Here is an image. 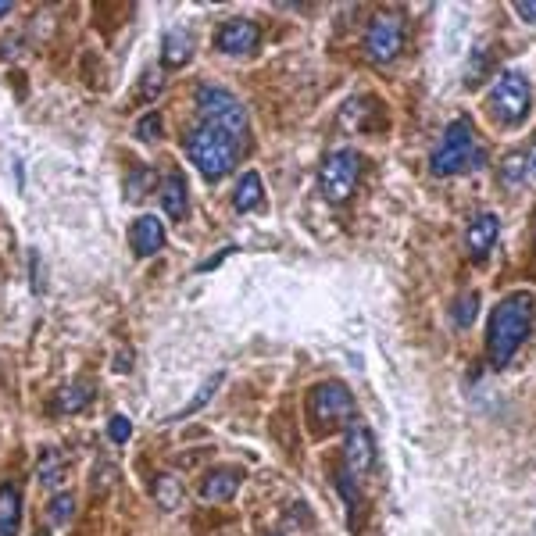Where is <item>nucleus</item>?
I'll return each instance as SVG.
<instances>
[{"instance_id": "f257e3e1", "label": "nucleus", "mask_w": 536, "mask_h": 536, "mask_svg": "<svg viewBox=\"0 0 536 536\" xmlns=\"http://www.w3.org/2000/svg\"><path fill=\"white\" fill-rule=\"evenodd\" d=\"M536 322V301L533 294H508L494 311H490V322H486V358L494 369L511 365V358L519 354V347L529 340Z\"/></svg>"}, {"instance_id": "f03ea898", "label": "nucleus", "mask_w": 536, "mask_h": 536, "mask_svg": "<svg viewBox=\"0 0 536 536\" xmlns=\"http://www.w3.org/2000/svg\"><path fill=\"white\" fill-rule=\"evenodd\" d=\"M243 151H247V143H240L233 133L211 126V122H201V126L190 129V136H186V158L193 161V168L208 183H218L222 176H229L240 165Z\"/></svg>"}, {"instance_id": "7ed1b4c3", "label": "nucleus", "mask_w": 536, "mask_h": 536, "mask_svg": "<svg viewBox=\"0 0 536 536\" xmlns=\"http://www.w3.org/2000/svg\"><path fill=\"white\" fill-rule=\"evenodd\" d=\"M483 165V147H476L469 118H454L451 126L444 129V140L436 143V151L429 154V172L440 179L461 176L469 168Z\"/></svg>"}, {"instance_id": "20e7f679", "label": "nucleus", "mask_w": 536, "mask_h": 536, "mask_svg": "<svg viewBox=\"0 0 536 536\" xmlns=\"http://www.w3.org/2000/svg\"><path fill=\"white\" fill-rule=\"evenodd\" d=\"M486 111L501 129H519L533 111V90L522 72H501L486 93Z\"/></svg>"}, {"instance_id": "39448f33", "label": "nucleus", "mask_w": 536, "mask_h": 536, "mask_svg": "<svg viewBox=\"0 0 536 536\" xmlns=\"http://www.w3.org/2000/svg\"><path fill=\"white\" fill-rule=\"evenodd\" d=\"M354 419V394L344 383H319L308 394V429L311 436H329Z\"/></svg>"}, {"instance_id": "423d86ee", "label": "nucleus", "mask_w": 536, "mask_h": 536, "mask_svg": "<svg viewBox=\"0 0 536 536\" xmlns=\"http://www.w3.org/2000/svg\"><path fill=\"white\" fill-rule=\"evenodd\" d=\"M197 108H201L204 122L226 129V133H233L240 143H247V136H251V118H247V108H243L229 90H222V86H201V90H197Z\"/></svg>"}, {"instance_id": "0eeeda50", "label": "nucleus", "mask_w": 536, "mask_h": 536, "mask_svg": "<svg viewBox=\"0 0 536 536\" xmlns=\"http://www.w3.org/2000/svg\"><path fill=\"white\" fill-rule=\"evenodd\" d=\"M358 176H361V158L354 151L326 154V161H322V172H319L322 197H326L329 204L351 201L354 186H358Z\"/></svg>"}, {"instance_id": "6e6552de", "label": "nucleus", "mask_w": 536, "mask_h": 536, "mask_svg": "<svg viewBox=\"0 0 536 536\" xmlns=\"http://www.w3.org/2000/svg\"><path fill=\"white\" fill-rule=\"evenodd\" d=\"M404 47V18L397 11H383L372 18L369 33H365V51L376 65H390Z\"/></svg>"}, {"instance_id": "1a4fd4ad", "label": "nucleus", "mask_w": 536, "mask_h": 536, "mask_svg": "<svg viewBox=\"0 0 536 536\" xmlns=\"http://www.w3.org/2000/svg\"><path fill=\"white\" fill-rule=\"evenodd\" d=\"M376 469V440L365 426H354L344 440V472L354 483H365Z\"/></svg>"}, {"instance_id": "9d476101", "label": "nucleus", "mask_w": 536, "mask_h": 536, "mask_svg": "<svg viewBox=\"0 0 536 536\" xmlns=\"http://www.w3.org/2000/svg\"><path fill=\"white\" fill-rule=\"evenodd\" d=\"M261 40V29L254 26L251 18H229L222 22L215 33V47L222 54H233V58H243V54H251Z\"/></svg>"}, {"instance_id": "9b49d317", "label": "nucleus", "mask_w": 536, "mask_h": 536, "mask_svg": "<svg viewBox=\"0 0 536 536\" xmlns=\"http://www.w3.org/2000/svg\"><path fill=\"white\" fill-rule=\"evenodd\" d=\"M129 243H133L136 258H154L165 247V222L154 215H140L129 226Z\"/></svg>"}, {"instance_id": "f8f14e48", "label": "nucleus", "mask_w": 536, "mask_h": 536, "mask_svg": "<svg viewBox=\"0 0 536 536\" xmlns=\"http://www.w3.org/2000/svg\"><path fill=\"white\" fill-rule=\"evenodd\" d=\"M497 233H501V222H497V215H490V211H483V215H476L472 218V226H469V251H472V258L483 265L486 261V254L494 251V243H497Z\"/></svg>"}, {"instance_id": "ddd939ff", "label": "nucleus", "mask_w": 536, "mask_h": 536, "mask_svg": "<svg viewBox=\"0 0 536 536\" xmlns=\"http://www.w3.org/2000/svg\"><path fill=\"white\" fill-rule=\"evenodd\" d=\"M161 208H165V215L172 218V222L186 218V211H190V193H186V179L179 168H168L165 172V183H161Z\"/></svg>"}, {"instance_id": "4468645a", "label": "nucleus", "mask_w": 536, "mask_h": 536, "mask_svg": "<svg viewBox=\"0 0 536 536\" xmlns=\"http://www.w3.org/2000/svg\"><path fill=\"white\" fill-rule=\"evenodd\" d=\"M240 483H243V476L236 469H215V472H208V476L201 479L197 494H201V501H211V504L233 501L236 490H240Z\"/></svg>"}, {"instance_id": "2eb2a0df", "label": "nucleus", "mask_w": 536, "mask_h": 536, "mask_svg": "<svg viewBox=\"0 0 536 536\" xmlns=\"http://www.w3.org/2000/svg\"><path fill=\"white\" fill-rule=\"evenodd\" d=\"M22 529V494L15 483L0 486V536H18Z\"/></svg>"}, {"instance_id": "dca6fc26", "label": "nucleus", "mask_w": 536, "mask_h": 536, "mask_svg": "<svg viewBox=\"0 0 536 536\" xmlns=\"http://www.w3.org/2000/svg\"><path fill=\"white\" fill-rule=\"evenodd\" d=\"M193 58V36L186 29H168L161 40V61L165 68H183Z\"/></svg>"}, {"instance_id": "f3484780", "label": "nucleus", "mask_w": 536, "mask_h": 536, "mask_svg": "<svg viewBox=\"0 0 536 536\" xmlns=\"http://www.w3.org/2000/svg\"><path fill=\"white\" fill-rule=\"evenodd\" d=\"M233 204L240 215L247 211H258L265 204V183H261L258 172H243L240 183H236V193H233Z\"/></svg>"}, {"instance_id": "a211bd4d", "label": "nucleus", "mask_w": 536, "mask_h": 536, "mask_svg": "<svg viewBox=\"0 0 536 536\" xmlns=\"http://www.w3.org/2000/svg\"><path fill=\"white\" fill-rule=\"evenodd\" d=\"M93 383H86V379H79V383H68L65 390H61L58 397H54V411L58 415H76V411H83L86 404L93 401Z\"/></svg>"}, {"instance_id": "6ab92c4d", "label": "nucleus", "mask_w": 536, "mask_h": 536, "mask_svg": "<svg viewBox=\"0 0 536 536\" xmlns=\"http://www.w3.org/2000/svg\"><path fill=\"white\" fill-rule=\"evenodd\" d=\"M183 479L172 476V472H161L158 479H154V501H158L161 511H176L179 504H183Z\"/></svg>"}, {"instance_id": "aec40b11", "label": "nucleus", "mask_w": 536, "mask_h": 536, "mask_svg": "<svg viewBox=\"0 0 536 536\" xmlns=\"http://www.w3.org/2000/svg\"><path fill=\"white\" fill-rule=\"evenodd\" d=\"M479 319V294L476 290H461L451 304V326L454 329H469Z\"/></svg>"}, {"instance_id": "412c9836", "label": "nucleus", "mask_w": 536, "mask_h": 536, "mask_svg": "<svg viewBox=\"0 0 536 536\" xmlns=\"http://www.w3.org/2000/svg\"><path fill=\"white\" fill-rule=\"evenodd\" d=\"M218 386H222V372H211V376L204 379L201 390H197V394L190 397V404H183V408H179L176 415H172V419H186V415H193V411H197V408H204V404H208L211 397H215Z\"/></svg>"}, {"instance_id": "4be33fe9", "label": "nucleus", "mask_w": 536, "mask_h": 536, "mask_svg": "<svg viewBox=\"0 0 536 536\" xmlns=\"http://www.w3.org/2000/svg\"><path fill=\"white\" fill-rule=\"evenodd\" d=\"M72 515H76V497L68 494V490H61V494H54L51 501H47V519H51V526H65Z\"/></svg>"}, {"instance_id": "5701e85b", "label": "nucleus", "mask_w": 536, "mask_h": 536, "mask_svg": "<svg viewBox=\"0 0 536 536\" xmlns=\"http://www.w3.org/2000/svg\"><path fill=\"white\" fill-rule=\"evenodd\" d=\"M65 476V461H61V454L47 451L40 461V483L43 486H58V479Z\"/></svg>"}, {"instance_id": "b1692460", "label": "nucleus", "mask_w": 536, "mask_h": 536, "mask_svg": "<svg viewBox=\"0 0 536 536\" xmlns=\"http://www.w3.org/2000/svg\"><path fill=\"white\" fill-rule=\"evenodd\" d=\"M129 433H133V422H129L126 415H111L108 419V440L111 444H126Z\"/></svg>"}, {"instance_id": "393cba45", "label": "nucleus", "mask_w": 536, "mask_h": 536, "mask_svg": "<svg viewBox=\"0 0 536 536\" xmlns=\"http://www.w3.org/2000/svg\"><path fill=\"white\" fill-rule=\"evenodd\" d=\"M136 136H140V140H158L161 136V115H143V122L140 126H136Z\"/></svg>"}, {"instance_id": "a878e982", "label": "nucleus", "mask_w": 536, "mask_h": 536, "mask_svg": "<svg viewBox=\"0 0 536 536\" xmlns=\"http://www.w3.org/2000/svg\"><path fill=\"white\" fill-rule=\"evenodd\" d=\"M504 183H522V154H508L504 158Z\"/></svg>"}, {"instance_id": "bb28decb", "label": "nucleus", "mask_w": 536, "mask_h": 536, "mask_svg": "<svg viewBox=\"0 0 536 536\" xmlns=\"http://www.w3.org/2000/svg\"><path fill=\"white\" fill-rule=\"evenodd\" d=\"M133 186H129V197H140V190L147 193L151 190V168H140V172H133Z\"/></svg>"}, {"instance_id": "cd10ccee", "label": "nucleus", "mask_w": 536, "mask_h": 536, "mask_svg": "<svg viewBox=\"0 0 536 536\" xmlns=\"http://www.w3.org/2000/svg\"><path fill=\"white\" fill-rule=\"evenodd\" d=\"M515 15L529 26H536V0H515Z\"/></svg>"}, {"instance_id": "c85d7f7f", "label": "nucleus", "mask_w": 536, "mask_h": 536, "mask_svg": "<svg viewBox=\"0 0 536 536\" xmlns=\"http://www.w3.org/2000/svg\"><path fill=\"white\" fill-rule=\"evenodd\" d=\"M143 93H147V97H158V93H161V76H158V72H151V76H147V90H143Z\"/></svg>"}, {"instance_id": "c756f323", "label": "nucleus", "mask_w": 536, "mask_h": 536, "mask_svg": "<svg viewBox=\"0 0 536 536\" xmlns=\"http://www.w3.org/2000/svg\"><path fill=\"white\" fill-rule=\"evenodd\" d=\"M526 161H529V176L536 179V143H533V151H529V158H526Z\"/></svg>"}, {"instance_id": "7c9ffc66", "label": "nucleus", "mask_w": 536, "mask_h": 536, "mask_svg": "<svg viewBox=\"0 0 536 536\" xmlns=\"http://www.w3.org/2000/svg\"><path fill=\"white\" fill-rule=\"evenodd\" d=\"M8 11H11V0H0V18L8 15Z\"/></svg>"}, {"instance_id": "2f4dec72", "label": "nucleus", "mask_w": 536, "mask_h": 536, "mask_svg": "<svg viewBox=\"0 0 536 536\" xmlns=\"http://www.w3.org/2000/svg\"><path fill=\"white\" fill-rule=\"evenodd\" d=\"M36 536H51V533H47V529H40V533H36Z\"/></svg>"}, {"instance_id": "473e14b6", "label": "nucleus", "mask_w": 536, "mask_h": 536, "mask_svg": "<svg viewBox=\"0 0 536 536\" xmlns=\"http://www.w3.org/2000/svg\"><path fill=\"white\" fill-rule=\"evenodd\" d=\"M272 536H279V533H272Z\"/></svg>"}]
</instances>
